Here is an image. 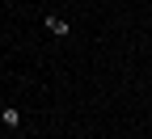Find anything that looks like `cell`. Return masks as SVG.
Returning a JSON list of instances; mask_svg holds the SVG:
<instances>
[{"label": "cell", "instance_id": "obj_2", "mask_svg": "<svg viewBox=\"0 0 152 139\" xmlns=\"http://www.w3.org/2000/svg\"><path fill=\"white\" fill-rule=\"evenodd\" d=\"M0 122H4L9 131H17V127H21V110H17V106H4V110H0Z\"/></svg>", "mask_w": 152, "mask_h": 139}, {"label": "cell", "instance_id": "obj_1", "mask_svg": "<svg viewBox=\"0 0 152 139\" xmlns=\"http://www.w3.org/2000/svg\"><path fill=\"white\" fill-rule=\"evenodd\" d=\"M42 25H47V34H55V38H68V34H72V25L64 21V17H55V13L47 17V21H42Z\"/></svg>", "mask_w": 152, "mask_h": 139}]
</instances>
